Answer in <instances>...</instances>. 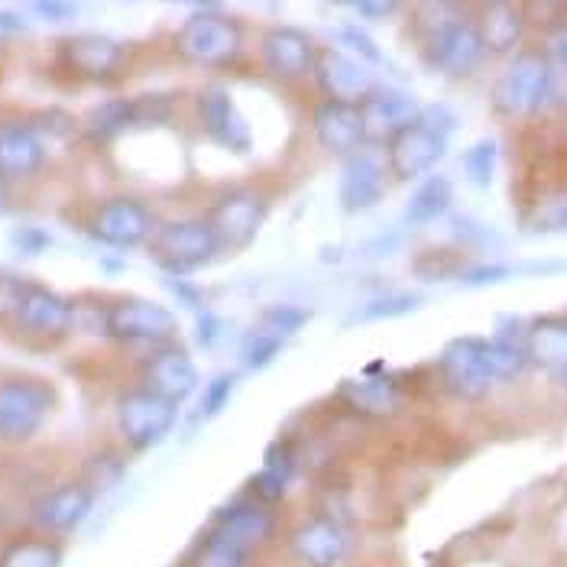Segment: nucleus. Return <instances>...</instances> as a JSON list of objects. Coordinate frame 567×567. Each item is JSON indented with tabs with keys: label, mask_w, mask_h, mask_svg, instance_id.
Instances as JSON below:
<instances>
[{
	"label": "nucleus",
	"mask_w": 567,
	"mask_h": 567,
	"mask_svg": "<svg viewBox=\"0 0 567 567\" xmlns=\"http://www.w3.org/2000/svg\"><path fill=\"white\" fill-rule=\"evenodd\" d=\"M306 318L308 315L302 308H269L260 321L247 331V338H244V363H247L250 370L266 367L279 350L286 348V341L306 324Z\"/></svg>",
	"instance_id": "19"
},
{
	"label": "nucleus",
	"mask_w": 567,
	"mask_h": 567,
	"mask_svg": "<svg viewBox=\"0 0 567 567\" xmlns=\"http://www.w3.org/2000/svg\"><path fill=\"white\" fill-rule=\"evenodd\" d=\"M55 405V393L43 380L13 377L0 380V441L33 437Z\"/></svg>",
	"instance_id": "4"
},
{
	"label": "nucleus",
	"mask_w": 567,
	"mask_h": 567,
	"mask_svg": "<svg viewBox=\"0 0 567 567\" xmlns=\"http://www.w3.org/2000/svg\"><path fill=\"white\" fill-rule=\"evenodd\" d=\"M272 532H276V516L262 503H237L218 513L215 528H212V535L244 548L247 555H254L262 542H269Z\"/></svg>",
	"instance_id": "24"
},
{
	"label": "nucleus",
	"mask_w": 567,
	"mask_h": 567,
	"mask_svg": "<svg viewBox=\"0 0 567 567\" xmlns=\"http://www.w3.org/2000/svg\"><path fill=\"white\" fill-rule=\"evenodd\" d=\"M551 91H555V69L548 55L528 49V52L513 55V62L503 69L493 101H496V111L506 117H528L551 101Z\"/></svg>",
	"instance_id": "2"
},
{
	"label": "nucleus",
	"mask_w": 567,
	"mask_h": 567,
	"mask_svg": "<svg viewBox=\"0 0 567 567\" xmlns=\"http://www.w3.org/2000/svg\"><path fill=\"white\" fill-rule=\"evenodd\" d=\"M532 224L538 230H558V234H567V192H558L551 195L545 205H538Z\"/></svg>",
	"instance_id": "37"
},
{
	"label": "nucleus",
	"mask_w": 567,
	"mask_h": 567,
	"mask_svg": "<svg viewBox=\"0 0 567 567\" xmlns=\"http://www.w3.org/2000/svg\"><path fill=\"white\" fill-rule=\"evenodd\" d=\"M230 393H234V377H218V380H212V386L202 395V415H205V419L218 415L220 409L227 405Z\"/></svg>",
	"instance_id": "38"
},
{
	"label": "nucleus",
	"mask_w": 567,
	"mask_h": 567,
	"mask_svg": "<svg viewBox=\"0 0 567 567\" xmlns=\"http://www.w3.org/2000/svg\"><path fill=\"white\" fill-rule=\"evenodd\" d=\"M447 153V136L425 124L422 117L386 140V163L399 182H422L435 175V166Z\"/></svg>",
	"instance_id": "7"
},
{
	"label": "nucleus",
	"mask_w": 567,
	"mask_h": 567,
	"mask_svg": "<svg viewBox=\"0 0 567 567\" xmlns=\"http://www.w3.org/2000/svg\"><path fill=\"white\" fill-rule=\"evenodd\" d=\"M20 33H27V20L17 17V13L0 10V37H20Z\"/></svg>",
	"instance_id": "45"
},
{
	"label": "nucleus",
	"mask_w": 567,
	"mask_h": 567,
	"mask_svg": "<svg viewBox=\"0 0 567 567\" xmlns=\"http://www.w3.org/2000/svg\"><path fill=\"white\" fill-rule=\"evenodd\" d=\"M45 143L30 124L0 127V178H30L43 169Z\"/></svg>",
	"instance_id": "25"
},
{
	"label": "nucleus",
	"mask_w": 567,
	"mask_h": 567,
	"mask_svg": "<svg viewBox=\"0 0 567 567\" xmlns=\"http://www.w3.org/2000/svg\"><path fill=\"white\" fill-rule=\"evenodd\" d=\"M483 43L477 23L464 17H441L425 30V59L444 75H467L481 65Z\"/></svg>",
	"instance_id": "5"
},
{
	"label": "nucleus",
	"mask_w": 567,
	"mask_h": 567,
	"mask_svg": "<svg viewBox=\"0 0 567 567\" xmlns=\"http://www.w3.org/2000/svg\"><path fill=\"white\" fill-rule=\"evenodd\" d=\"M481 353L483 367H486L493 383H509L528 367L525 350L519 344H513V341H506V338H496V341H483L481 338Z\"/></svg>",
	"instance_id": "30"
},
{
	"label": "nucleus",
	"mask_w": 567,
	"mask_h": 567,
	"mask_svg": "<svg viewBox=\"0 0 567 567\" xmlns=\"http://www.w3.org/2000/svg\"><path fill=\"white\" fill-rule=\"evenodd\" d=\"M561 383H565V386H567V370H565V373H561Z\"/></svg>",
	"instance_id": "47"
},
{
	"label": "nucleus",
	"mask_w": 567,
	"mask_h": 567,
	"mask_svg": "<svg viewBox=\"0 0 567 567\" xmlns=\"http://www.w3.org/2000/svg\"><path fill=\"white\" fill-rule=\"evenodd\" d=\"M315 136L318 143L334 153V156H353L357 150H363L367 140V124L360 114V104H344V101H321L315 107Z\"/></svg>",
	"instance_id": "18"
},
{
	"label": "nucleus",
	"mask_w": 567,
	"mask_h": 567,
	"mask_svg": "<svg viewBox=\"0 0 567 567\" xmlns=\"http://www.w3.org/2000/svg\"><path fill=\"white\" fill-rule=\"evenodd\" d=\"M153 230H156L153 212L136 198H111L87 220V234L97 244L117 247V250H131V247H140V244H150Z\"/></svg>",
	"instance_id": "9"
},
{
	"label": "nucleus",
	"mask_w": 567,
	"mask_h": 567,
	"mask_svg": "<svg viewBox=\"0 0 567 567\" xmlns=\"http://www.w3.org/2000/svg\"><path fill=\"white\" fill-rule=\"evenodd\" d=\"M23 289H27V279H17V276H0V318H13L20 299H23Z\"/></svg>",
	"instance_id": "40"
},
{
	"label": "nucleus",
	"mask_w": 567,
	"mask_h": 567,
	"mask_svg": "<svg viewBox=\"0 0 567 567\" xmlns=\"http://www.w3.org/2000/svg\"><path fill=\"white\" fill-rule=\"evenodd\" d=\"M124 59H127V49L101 33H82V37H72L62 43L65 69L79 79H91V82L114 79L121 72Z\"/></svg>",
	"instance_id": "17"
},
{
	"label": "nucleus",
	"mask_w": 567,
	"mask_h": 567,
	"mask_svg": "<svg viewBox=\"0 0 567 567\" xmlns=\"http://www.w3.org/2000/svg\"><path fill=\"white\" fill-rule=\"evenodd\" d=\"M91 506H94V489L87 483H62L33 503L30 523L43 532L62 535V532H72L85 523Z\"/></svg>",
	"instance_id": "16"
},
{
	"label": "nucleus",
	"mask_w": 567,
	"mask_h": 567,
	"mask_svg": "<svg viewBox=\"0 0 567 567\" xmlns=\"http://www.w3.org/2000/svg\"><path fill=\"white\" fill-rule=\"evenodd\" d=\"M334 43H338L334 49L348 52V55L360 59V62H367V65L383 62L380 45L373 43V40L367 37V30H360V27H341V30H334Z\"/></svg>",
	"instance_id": "35"
},
{
	"label": "nucleus",
	"mask_w": 567,
	"mask_h": 567,
	"mask_svg": "<svg viewBox=\"0 0 567 567\" xmlns=\"http://www.w3.org/2000/svg\"><path fill=\"white\" fill-rule=\"evenodd\" d=\"M289 545L306 567H344L353 551V535L338 519L315 516L292 532Z\"/></svg>",
	"instance_id": "12"
},
{
	"label": "nucleus",
	"mask_w": 567,
	"mask_h": 567,
	"mask_svg": "<svg viewBox=\"0 0 567 567\" xmlns=\"http://www.w3.org/2000/svg\"><path fill=\"white\" fill-rule=\"evenodd\" d=\"M363 124H367V136L370 133H383L386 140L395 131L415 124L422 117V104L409 94V91H395V87H380L377 94H370L360 104Z\"/></svg>",
	"instance_id": "26"
},
{
	"label": "nucleus",
	"mask_w": 567,
	"mask_h": 567,
	"mask_svg": "<svg viewBox=\"0 0 567 567\" xmlns=\"http://www.w3.org/2000/svg\"><path fill=\"white\" fill-rule=\"evenodd\" d=\"M548 62H551V69L555 72H565L567 75V23L565 27H558L551 37H548Z\"/></svg>",
	"instance_id": "42"
},
{
	"label": "nucleus",
	"mask_w": 567,
	"mask_h": 567,
	"mask_svg": "<svg viewBox=\"0 0 567 567\" xmlns=\"http://www.w3.org/2000/svg\"><path fill=\"white\" fill-rule=\"evenodd\" d=\"M525 17L513 3H486L477 20V33L486 52H513L523 40Z\"/></svg>",
	"instance_id": "28"
},
{
	"label": "nucleus",
	"mask_w": 567,
	"mask_h": 567,
	"mask_svg": "<svg viewBox=\"0 0 567 567\" xmlns=\"http://www.w3.org/2000/svg\"><path fill=\"white\" fill-rule=\"evenodd\" d=\"M350 13H357L360 20H370V23H380V20H386V17H395L399 13V3H373V0H367V3H348Z\"/></svg>",
	"instance_id": "41"
},
{
	"label": "nucleus",
	"mask_w": 567,
	"mask_h": 567,
	"mask_svg": "<svg viewBox=\"0 0 567 567\" xmlns=\"http://www.w3.org/2000/svg\"><path fill=\"white\" fill-rule=\"evenodd\" d=\"M441 377L454 395L474 402L493 390V380L483 367L481 338H457L441 353Z\"/></svg>",
	"instance_id": "15"
},
{
	"label": "nucleus",
	"mask_w": 567,
	"mask_h": 567,
	"mask_svg": "<svg viewBox=\"0 0 567 567\" xmlns=\"http://www.w3.org/2000/svg\"><path fill=\"white\" fill-rule=\"evenodd\" d=\"M250 489H254V496H257V503H276V499H282V493H286V481L282 477H276L272 471H266L262 467L260 474L250 481Z\"/></svg>",
	"instance_id": "39"
},
{
	"label": "nucleus",
	"mask_w": 567,
	"mask_h": 567,
	"mask_svg": "<svg viewBox=\"0 0 567 567\" xmlns=\"http://www.w3.org/2000/svg\"><path fill=\"white\" fill-rule=\"evenodd\" d=\"M33 10H37L40 17H45V20H55V23L72 20V17L79 13L75 3H33Z\"/></svg>",
	"instance_id": "44"
},
{
	"label": "nucleus",
	"mask_w": 567,
	"mask_h": 567,
	"mask_svg": "<svg viewBox=\"0 0 567 567\" xmlns=\"http://www.w3.org/2000/svg\"><path fill=\"white\" fill-rule=\"evenodd\" d=\"M348 395L357 409H367V412H393L395 405H399L395 383H390V380H373V377H367L360 383H348Z\"/></svg>",
	"instance_id": "32"
},
{
	"label": "nucleus",
	"mask_w": 567,
	"mask_h": 567,
	"mask_svg": "<svg viewBox=\"0 0 567 567\" xmlns=\"http://www.w3.org/2000/svg\"><path fill=\"white\" fill-rule=\"evenodd\" d=\"M7 215V185H3V178H0V218Z\"/></svg>",
	"instance_id": "46"
},
{
	"label": "nucleus",
	"mask_w": 567,
	"mask_h": 567,
	"mask_svg": "<svg viewBox=\"0 0 567 567\" xmlns=\"http://www.w3.org/2000/svg\"><path fill=\"white\" fill-rule=\"evenodd\" d=\"M198 117L205 124V133L220 143L230 153H247L250 150V124L237 111L234 97L224 87L212 85L198 94Z\"/></svg>",
	"instance_id": "20"
},
{
	"label": "nucleus",
	"mask_w": 567,
	"mask_h": 567,
	"mask_svg": "<svg viewBox=\"0 0 567 567\" xmlns=\"http://www.w3.org/2000/svg\"><path fill=\"white\" fill-rule=\"evenodd\" d=\"M525 360L538 370L561 377L567 370V318H538L523 338Z\"/></svg>",
	"instance_id": "27"
},
{
	"label": "nucleus",
	"mask_w": 567,
	"mask_h": 567,
	"mask_svg": "<svg viewBox=\"0 0 567 567\" xmlns=\"http://www.w3.org/2000/svg\"><path fill=\"white\" fill-rule=\"evenodd\" d=\"M250 558H254V555H247L244 548H237V545L224 542V538H218V535H208V538L202 542V548H198V558H195V565L198 567H247L250 565Z\"/></svg>",
	"instance_id": "34"
},
{
	"label": "nucleus",
	"mask_w": 567,
	"mask_h": 567,
	"mask_svg": "<svg viewBox=\"0 0 567 567\" xmlns=\"http://www.w3.org/2000/svg\"><path fill=\"white\" fill-rule=\"evenodd\" d=\"M240 45H244L240 23L208 7L195 10L175 37V49L198 65H224L240 52Z\"/></svg>",
	"instance_id": "3"
},
{
	"label": "nucleus",
	"mask_w": 567,
	"mask_h": 567,
	"mask_svg": "<svg viewBox=\"0 0 567 567\" xmlns=\"http://www.w3.org/2000/svg\"><path fill=\"white\" fill-rule=\"evenodd\" d=\"M419 306H422V299H415V296L377 299V302H370V306L357 308V311L350 315V321H380V318H399V315H409V311H415Z\"/></svg>",
	"instance_id": "36"
},
{
	"label": "nucleus",
	"mask_w": 567,
	"mask_h": 567,
	"mask_svg": "<svg viewBox=\"0 0 567 567\" xmlns=\"http://www.w3.org/2000/svg\"><path fill=\"white\" fill-rule=\"evenodd\" d=\"M143 383L150 393L163 395L178 405L182 399H188L198 390V367L182 348H159L146 360Z\"/></svg>",
	"instance_id": "22"
},
{
	"label": "nucleus",
	"mask_w": 567,
	"mask_h": 567,
	"mask_svg": "<svg viewBox=\"0 0 567 567\" xmlns=\"http://www.w3.org/2000/svg\"><path fill=\"white\" fill-rule=\"evenodd\" d=\"M205 220L212 224L220 250L224 247H247L257 240L262 220H266V198L250 192V188H234V192L220 195Z\"/></svg>",
	"instance_id": "11"
},
{
	"label": "nucleus",
	"mask_w": 567,
	"mask_h": 567,
	"mask_svg": "<svg viewBox=\"0 0 567 567\" xmlns=\"http://www.w3.org/2000/svg\"><path fill=\"white\" fill-rule=\"evenodd\" d=\"M146 250H150V257L159 269L185 276V272L215 260L220 254V244L208 220L175 218L156 224Z\"/></svg>",
	"instance_id": "1"
},
{
	"label": "nucleus",
	"mask_w": 567,
	"mask_h": 567,
	"mask_svg": "<svg viewBox=\"0 0 567 567\" xmlns=\"http://www.w3.org/2000/svg\"><path fill=\"white\" fill-rule=\"evenodd\" d=\"M451 205H454L451 178L447 175H425L405 202V220L409 224H432V220L444 218Z\"/></svg>",
	"instance_id": "29"
},
{
	"label": "nucleus",
	"mask_w": 567,
	"mask_h": 567,
	"mask_svg": "<svg viewBox=\"0 0 567 567\" xmlns=\"http://www.w3.org/2000/svg\"><path fill=\"white\" fill-rule=\"evenodd\" d=\"M13 244L20 247V250H27V254H37V250H43L52 244V237L43 234L40 227H17L13 230Z\"/></svg>",
	"instance_id": "43"
},
{
	"label": "nucleus",
	"mask_w": 567,
	"mask_h": 567,
	"mask_svg": "<svg viewBox=\"0 0 567 567\" xmlns=\"http://www.w3.org/2000/svg\"><path fill=\"white\" fill-rule=\"evenodd\" d=\"M321 49L315 40L296 30V27H272L262 37V62L279 75V79H302L318 65Z\"/></svg>",
	"instance_id": "21"
},
{
	"label": "nucleus",
	"mask_w": 567,
	"mask_h": 567,
	"mask_svg": "<svg viewBox=\"0 0 567 567\" xmlns=\"http://www.w3.org/2000/svg\"><path fill=\"white\" fill-rule=\"evenodd\" d=\"M175 331L173 311L153 299H121L104 311V334L121 344H166Z\"/></svg>",
	"instance_id": "6"
},
{
	"label": "nucleus",
	"mask_w": 567,
	"mask_h": 567,
	"mask_svg": "<svg viewBox=\"0 0 567 567\" xmlns=\"http://www.w3.org/2000/svg\"><path fill=\"white\" fill-rule=\"evenodd\" d=\"M315 79H318L321 91L328 94V101H344V104H363L370 94L380 91L370 65L353 59L348 52H341V49H321L318 65H315Z\"/></svg>",
	"instance_id": "13"
},
{
	"label": "nucleus",
	"mask_w": 567,
	"mask_h": 567,
	"mask_svg": "<svg viewBox=\"0 0 567 567\" xmlns=\"http://www.w3.org/2000/svg\"><path fill=\"white\" fill-rule=\"evenodd\" d=\"M169 117V97H114L91 111L85 131L94 140H111L136 124H159Z\"/></svg>",
	"instance_id": "14"
},
{
	"label": "nucleus",
	"mask_w": 567,
	"mask_h": 567,
	"mask_svg": "<svg viewBox=\"0 0 567 567\" xmlns=\"http://www.w3.org/2000/svg\"><path fill=\"white\" fill-rule=\"evenodd\" d=\"M13 321L23 331H33V334H65L72 328V321H75V308H72V302H65L59 292L45 289L40 282H27Z\"/></svg>",
	"instance_id": "23"
},
{
	"label": "nucleus",
	"mask_w": 567,
	"mask_h": 567,
	"mask_svg": "<svg viewBox=\"0 0 567 567\" xmlns=\"http://www.w3.org/2000/svg\"><path fill=\"white\" fill-rule=\"evenodd\" d=\"M496 166H499V146L496 140H481L464 153V173L477 185V188H489L496 178Z\"/></svg>",
	"instance_id": "33"
},
{
	"label": "nucleus",
	"mask_w": 567,
	"mask_h": 567,
	"mask_svg": "<svg viewBox=\"0 0 567 567\" xmlns=\"http://www.w3.org/2000/svg\"><path fill=\"white\" fill-rule=\"evenodd\" d=\"M390 163L377 150H357L344 159V175L338 185V202L348 215L377 208L390 188Z\"/></svg>",
	"instance_id": "10"
},
{
	"label": "nucleus",
	"mask_w": 567,
	"mask_h": 567,
	"mask_svg": "<svg viewBox=\"0 0 567 567\" xmlns=\"http://www.w3.org/2000/svg\"><path fill=\"white\" fill-rule=\"evenodd\" d=\"M62 565V551L52 542L40 538H23L7 545V551L0 555V567H59Z\"/></svg>",
	"instance_id": "31"
},
{
	"label": "nucleus",
	"mask_w": 567,
	"mask_h": 567,
	"mask_svg": "<svg viewBox=\"0 0 567 567\" xmlns=\"http://www.w3.org/2000/svg\"><path fill=\"white\" fill-rule=\"evenodd\" d=\"M175 419V402L163 399V395L143 390H131L117 399V429L121 435L127 437L133 451H146L153 444H159L163 437L173 432Z\"/></svg>",
	"instance_id": "8"
}]
</instances>
